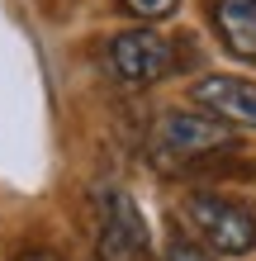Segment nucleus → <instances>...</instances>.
Segmentation results:
<instances>
[{
	"label": "nucleus",
	"mask_w": 256,
	"mask_h": 261,
	"mask_svg": "<svg viewBox=\"0 0 256 261\" xmlns=\"http://www.w3.org/2000/svg\"><path fill=\"white\" fill-rule=\"evenodd\" d=\"M185 219L194 223V233L223 256L256 252V214L247 204H237V199H228V195H214V190L185 195Z\"/></svg>",
	"instance_id": "f257e3e1"
},
{
	"label": "nucleus",
	"mask_w": 256,
	"mask_h": 261,
	"mask_svg": "<svg viewBox=\"0 0 256 261\" xmlns=\"http://www.w3.org/2000/svg\"><path fill=\"white\" fill-rule=\"evenodd\" d=\"M109 67L124 86H152L171 71V43L157 29H124L109 38Z\"/></svg>",
	"instance_id": "f03ea898"
},
{
	"label": "nucleus",
	"mask_w": 256,
	"mask_h": 261,
	"mask_svg": "<svg viewBox=\"0 0 256 261\" xmlns=\"http://www.w3.org/2000/svg\"><path fill=\"white\" fill-rule=\"evenodd\" d=\"M233 128L218 124L214 114H190V110H166L152 128V152L157 157H200V152L228 147Z\"/></svg>",
	"instance_id": "7ed1b4c3"
},
{
	"label": "nucleus",
	"mask_w": 256,
	"mask_h": 261,
	"mask_svg": "<svg viewBox=\"0 0 256 261\" xmlns=\"http://www.w3.org/2000/svg\"><path fill=\"white\" fill-rule=\"evenodd\" d=\"M190 100L228 128H256V86L242 76H204L190 86Z\"/></svg>",
	"instance_id": "20e7f679"
},
{
	"label": "nucleus",
	"mask_w": 256,
	"mask_h": 261,
	"mask_svg": "<svg viewBox=\"0 0 256 261\" xmlns=\"http://www.w3.org/2000/svg\"><path fill=\"white\" fill-rule=\"evenodd\" d=\"M100 209H104V238H100L104 261H133L147 247V228L138 219V209H133V199L124 190H104Z\"/></svg>",
	"instance_id": "39448f33"
},
{
	"label": "nucleus",
	"mask_w": 256,
	"mask_h": 261,
	"mask_svg": "<svg viewBox=\"0 0 256 261\" xmlns=\"http://www.w3.org/2000/svg\"><path fill=\"white\" fill-rule=\"evenodd\" d=\"M214 29L223 48L242 62H256V0H218L214 5Z\"/></svg>",
	"instance_id": "423d86ee"
},
{
	"label": "nucleus",
	"mask_w": 256,
	"mask_h": 261,
	"mask_svg": "<svg viewBox=\"0 0 256 261\" xmlns=\"http://www.w3.org/2000/svg\"><path fill=\"white\" fill-rule=\"evenodd\" d=\"M124 5L138 14V19H166V14H176L180 0H124Z\"/></svg>",
	"instance_id": "0eeeda50"
},
{
	"label": "nucleus",
	"mask_w": 256,
	"mask_h": 261,
	"mask_svg": "<svg viewBox=\"0 0 256 261\" xmlns=\"http://www.w3.org/2000/svg\"><path fill=\"white\" fill-rule=\"evenodd\" d=\"M166 261H209L200 247H190V242H171L166 247Z\"/></svg>",
	"instance_id": "6e6552de"
},
{
	"label": "nucleus",
	"mask_w": 256,
	"mask_h": 261,
	"mask_svg": "<svg viewBox=\"0 0 256 261\" xmlns=\"http://www.w3.org/2000/svg\"><path fill=\"white\" fill-rule=\"evenodd\" d=\"M19 261H57V256H52V252H24Z\"/></svg>",
	"instance_id": "1a4fd4ad"
}]
</instances>
